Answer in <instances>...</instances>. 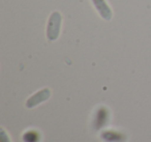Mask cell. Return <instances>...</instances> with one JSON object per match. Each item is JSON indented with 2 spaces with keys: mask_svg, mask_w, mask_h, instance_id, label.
<instances>
[{
  "mask_svg": "<svg viewBox=\"0 0 151 142\" xmlns=\"http://www.w3.org/2000/svg\"><path fill=\"white\" fill-rule=\"evenodd\" d=\"M61 24H62V16L59 12L55 11L50 15L47 24L46 36L50 42H54L60 36Z\"/></svg>",
  "mask_w": 151,
  "mask_h": 142,
  "instance_id": "obj_1",
  "label": "cell"
},
{
  "mask_svg": "<svg viewBox=\"0 0 151 142\" xmlns=\"http://www.w3.org/2000/svg\"><path fill=\"white\" fill-rule=\"evenodd\" d=\"M50 96H51V90L49 88H44V89L35 92L33 96H31L26 101V107L28 109L34 108V107L38 106L42 103L48 101L50 99Z\"/></svg>",
  "mask_w": 151,
  "mask_h": 142,
  "instance_id": "obj_2",
  "label": "cell"
},
{
  "mask_svg": "<svg viewBox=\"0 0 151 142\" xmlns=\"http://www.w3.org/2000/svg\"><path fill=\"white\" fill-rule=\"evenodd\" d=\"M94 9H96L97 14L101 16V19L105 21H110L113 17V11L108 4L106 0H91Z\"/></svg>",
  "mask_w": 151,
  "mask_h": 142,
  "instance_id": "obj_3",
  "label": "cell"
},
{
  "mask_svg": "<svg viewBox=\"0 0 151 142\" xmlns=\"http://www.w3.org/2000/svg\"><path fill=\"white\" fill-rule=\"evenodd\" d=\"M101 139L106 142H125L126 138L124 135L114 131H104L101 134Z\"/></svg>",
  "mask_w": 151,
  "mask_h": 142,
  "instance_id": "obj_4",
  "label": "cell"
},
{
  "mask_svg": "<svg viewBox=\"0 0 151 142\" xmlns=\"http://www.w3.org/2000/svg\"><path fill=\"white\" fill-rule=\"evenodd\" d=\"M108 121V112L105 108H101L99 111H97L96 117H95L94 120V129L99 130L101 129L104 125L107 123Z\"/></svg>",
  "mask_w": 151,
  "mask_h": 142,
  "instance_id": "obj_5",
  "label": "cell"
},
{
  "mask_svg": "<svg viewBox=\"0 0 151 142\" xmlns=\"http://www.w3.org/2000/svg\"><path fill=\"white\" fill-rule=\"evenodd\" d=\"M24 142H38L40 141V135L35 131H28L23 135Z\"/></svg>",
  "mask_w": 151,
  "mask_h": 142,
  "instance_id": "obj_6",
  "label": "cell"
},
{
  "mask_svg": "<svg viewBox=\"0 0 151 142\" xmlns=\"http://www.w3.org/2000/svg\"><path fill=\"white\" fill-rule=\"evenodd\" d=\"M0 142H11L9 136L3 129H1V131H0Z\"/></svg>",
  "mask_w": 151,
  "mask_h": 142,
  "instance_id": "obj_7",
  "label": "cell"
}]
</instances>
